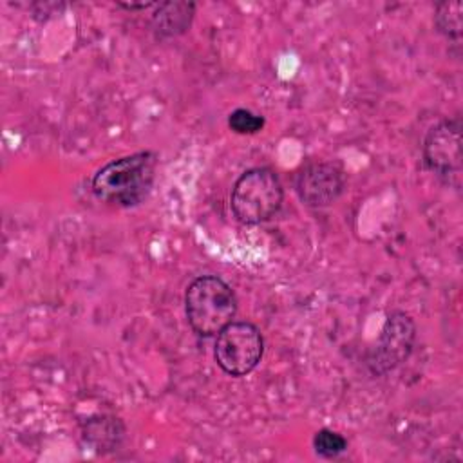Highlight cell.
<instances>
[{"label":"cell","mask_w":463,"mask_h":463,"mask_svg":"<svg viewBox=\"0 0 463 463\" xmlns=\"http://www.w3.org/2000/svg\"><path fill=\"white\" fill-rule=\"evenodd\" d=\"M156 168L157 154L152 150H141L112 159L92 175V194L99 201L114 206H137L152 190Z\"/></svg>","instance_id":"6da1fadb"},{"label":"cell","mask_w":463,"mask_h":463,"mask_svg":"<svg viewBox=\"0 0 463 463\" xmlns=\"http://www.w3.org/2000/svg\"><path fill=\"white\" fill-rule=\"evenodd\" d=\"M184 311L192 331L199 336L219 335L237 313V297L217 275L195 277L184 293Z\"/></svg>","instance_id":"7a4b0ae2"},{"label":"cell","mask_w":463,"mask_h":463,"mask_svg":"<svg viewBox=\"0 0 463 463\" xmlns=\"http://www.w3.org/2000/svg\"><path fill=\"white\" fill-rule=\"evenodd\" d=\"M282 199L284 190L277 172L268 166H255L235 181L230 206L239 222L260 224L279 212Z\"/></svg>","instance_id":"3957f363"},{"label":"cell","mask_w":463,"mask_h":463,"mask_svg":"<svg viewBox=\"0 0 463 463\" xmlns=\"http://www.w3.org/2000/svg\"><path fill=\"white\" fill-rule=\"evenodd\" d=\"M264 354V338L260 329L246 320L230 322L215 340L213 356L217 365L230 376L250 374Z\"/></svg>","instance_id":"277c9868"},{"label":"cell","mask_w":463,"mask_h":463,"mask_svg":"<svg viewBox=\"0 0 463 463\" xmlns=\"http://www.w3.org/2000/svg\"><path fill=\"white\" fill-rule=\"evenodd\" d=\"M416 324L405 311H391L380 329L376 344L365 354V367L373 376H383L402 365L412 353Z\"/></svg>","instance_id":"5b68a950"},{"label":"cell","mask_w":463,"mask_h":463,"mask_svg":"<svg viewBox=\"0 0 463 463\" xmlns=\"http://www.w3.org/2000/svg\"><path fill=\"white\" fill-rule=\"evenodd\" d=\"M423 165L445 184L461 186V119L450 118L432 125L421 146Z\"/></svg>","instance_id":"8992f818"},{"label":"cell","mask_w":463,"mask_h":463,"mask_svg":"<svg viewBox=\"0 0 463 463\" xmlns=\"http://www.w3.org/2000/svg\"><path fill=\"white\" fill-rule=\"evenodd\" d=\"M345 190L344 168L335 161H313L295 174V192L311 208L333 204Z\"/></svg>","instance_id":"52a82bcc"},{"label":"cell","mask_w":463,"mask_h":463,"mask_svg":"<svg viewBox=\"0 0 463 463\" xmlns=\"http://www.w3.org/2000/svg\"><path fill=\"white\" fill-rule=\"evenodd\" d=\"M195 14V4L186 0L159 2L150 18V31L156 40H172L184 34Z\"/></svg>","instance_id":"ba28073f"},{"label":"cell","mask_w":463,"mask_h":463,"mask_svg":"<svg viewBox=\"0 0 463 463\" xmlns=\"http://www.w3.org/2000/svg\"><path fill=\"white\" fill-rule=\"evenodd\" d=\"M83 441L96 452L107 454L121 447L125 439V425L110 414H92L80 423Z\"/></svg>","instance_id":"9c48e42d"},{"label":"cell","mask_w":463,"mask_h":463,"mask_svg":"<svg viewBox=\"0 0 463 463\" xmlns=\"http://www.w3.org/2000/svg\"><path fill=\"white\" fill-rule=\"evenodd\" d=\"M461 14H463L461 2H439L434 11L436 31L441 33L445 38L459 40L461 27H463Z\"/></svg>","instance_id":"30bf717a"},{"label":"cell","mask_w":463,"mask_h":463,"mask_svg":"<svg viewBox=\"0 0 463 463\" xmlns=\"http://www.w3.org/2000/svg\"><path fill=\"white\" fill-rule=\"evenodd\" d=\"M313 450L324 459H336L347 450V439L331 429H320L313 436Z\"/></svg>","instance_id":"8fae6325"},{"label":"cell","mask_w":463,"mask_h":463,"mask_svg":"<svg viewBox=\"0 0 463 463\" xmlns=\"http://www.w3.org/2000/svg\"><path fill=\"white\" fill-rule=\"evenodd\" d=\"M266 125L264 118L248 109H235L228 116V127L237 134H257Z\"/></svg>","instance_id":"7c38bea8"},{"label":"cell","mask_w":463,"mask_h":463,"mask_svg":"<svg viewBox=\"0 0 463 463\" xmlns=\"http://www.w3.org/2000/svg\"><path fill=\"white\" fill-rule=\"evenodd\" d=\"M118 5L119 7H123V9H128V11H136V9H148V7H156L157 4H154V2H141V4H125V2H118Z\"/></svg>","instance_id":"4fadbf2b"}]
</instances>
